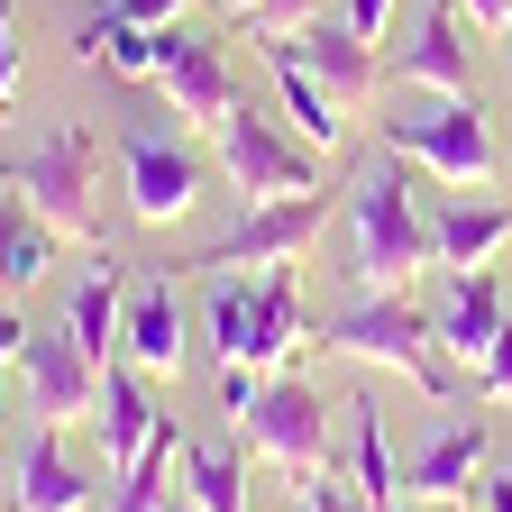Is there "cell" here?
Masks as SVG:
<instances>
[{"label":"cell","mask_w":512,"mask_h":512,"mask_svg":"<svg viewBox=\"0 0 512 512\" xmlns=\"http://www.w3.org/2000/svg\"><path fill=\"white\" fill-rule=\"evenodd\" d=\"M439 266L430 256V202L403 174V156H375L348 183V284L357 293H412Z\"/></svg>","instance_id":"obj_1"},{"label":"cell","mask_w":512,"mask_h":512,"mask_svg":"<svg viewBox=\"0 0 512 512\" xmlns=\"http://www.w3.org/2000/svg\"><path fill=\"white\" fill-rule=\"evenodd\" d=\"M211 357L247 366V375H293V357L320 339L302 311V266L275 275H211Z\"/></svg>","instance_id":"obj_2"},{"label":"cell","mask_w":512,"mask_h":512,"mask_svg":"<svg viewBox=\"0 0 512 512\" xmlns=\"http://www.w3.org/2000/svg\"><path fill=\"white\" fill-rule=\"evenodd\" d=\"M320 348L357 357V366H394L403 384H421L430 403H458V366L439 357V320L412 293H348L330 320H320Z\"/></svg>","instance_id":"obj_3"},{"label":"cell","mask_w":512,"mask_h":512,"mask_svg":"<svg viewBox=\"0 0 512 512\" xmlns=\"http://www.w3.org/2000/svg\"><path fill=\"white\" fill-rule=\"evenodd\" d=\"M0 183H10L64 247H92V256H101V156H92V128H83V119L46 128L28 156H10V174H0Z\"/></svg>","instance_id":"obj_4"},{"label":"cell","mask_w":512,"mask_h":512,"mask_svg":"<svg viewBox=\"0 0 512 512\" xmlns=\"http://www.w3.org/2000/svg\"><path fill=\"white\" fill-rule=\"evenodd\" d=\"M339 211V192L320 183V192H284V202H247L229 238H211L202 256H183L174 275H275V266H302V256L320 247V229H330Z\"/></svg>","instance_id":"obj_5"},{"label":"cell","mask_w":512,"mask_h":512,"mask_svg":"<svg viewBox=\"0 0 512 512\" xmlns=\"http://www.w3.org/2000/svg\"><path fill=\"white\" fill-rule=\"evenodd\" d=\"M211 165L238 183V202H284V192H320V147H302L284 119L247 110V101L211 128Z\"/></svg>","instance_id":"obj_6"},{"label":"cell","mask_w":512,"mask_h":512,"mask_svg":"<svg viewBox=\"0 0 512 512\" xmlns=\"http://www.w3.org/2000/svg\"><path fill=\"white\" fill-rule=\"evenodd\" d=\"M229 430H238V448L256 467H284V476H320L330 467V403H320V384H302V375H266L256 403Z\"/></svg>","instance_id":"obj_7"},{"label":"cell","mask_w":512,"mask_h":512,"mask_svg":"<svg viewBox=\"0 0 512 512\" xmlns=\"http://www.w3.org/2000/svg\"><path fill=\"white\" fill-rule=\"evenodd\" d=\"M384 156L439 174L448 192H494V165H503L476 101H439V110H412V119H384Z\"/></svg>","instance_id":"obj_8"},{"label":"cell","mask_w":512,"mask_h":512,"mask_svg":"<svg viewBox=\"0 0 512 512\" xmlns=\"http://www.w3.org/2000/svg\"><path fill=\"white\" fill-rule=\"evenodd\" d=\"M202 147L165 138V128H138V138H119V192H128V220L138 229H183L192 211H202Z\"/></svg>","instance_id":"obj_9"},{"label":"cell","mask_w":512,"mask_h":512,"mask_svg":"<svg viewBox=\"0 0 512 512\" xmlns=\"http://www.w3.org/2000/svg\"><path fill=\"white\" fill-rule=\"evenodd\" d=\"M156 92H165V110H174V128H211L247 101L238 92V64H229V46L220 37H202V28H165V64H156Z\"/></svg>","instance_id":"obj_10"},{"label":"cell","mask_w":512,"mask_h":512,"mask_svg":"<svg viewBox=\"0 0 512 512\" xmlns=\"http://www.w3.org/2000/svg\"><path fill=\"white\" fill-rule=\"evenodd\" d=\"M19 384H28V412H37L46 430H74V421L101 412V366L74 348V330H28Z\"/></svg>","instance_id":"obj_11"},{"label":"cell","mask_w":512,"mask_h":512,"mask_svg":"<svg viewBox=\"0 0 512 512\" xmlns=\"http://www.w3.org/2000/svg\"><path fill=\"white\" fill-rule=\"evenodd\" d=\"M485 467H494V421H485V403H467V412L439 403V421H430V439H421V458H412L403 494H421V503H458L467 485H485Z\"/></svg>","instance_id":"obj_12"},{"label":"cell","mask_w":512,"mask_h":512,"mask_svg":"<svg viewBox=\"0 0 512 512\" xmlns=\"http://www.w3.org/2000/svg\"><path fill=\"white\" fill-rule=\"evenodd\" d=\"M183 348H192V320H183V293H174V275H147V284H128L119 357L138 366V375H156V384H174V375H183Z\"/></svg>","instance_id":"obj_13"},{"label":"cell","mask_w":512,"mask_h":512,"mask_svg":"<svg viewBox=\"0 0 512 512\" xmlns=\"http://www.w3.org/2000/svg\"><path fill=\"white\" fill-rule=\"evenodd\" d=\"M101 503V476L64 448V430H28L19 448V467H10V512H92Z\"/></svg>","instance_id":"obj_14"},{"label":"cell","mask_w":512,"mask_h":512,"mask_svg":"<svg viewBox=\"0 0 512 512\" xmlns=\"http://www.w3.org/2000/svg\"><path fill=\"white\" fill-rule=\"evenodd\" d=\"M394 74L439 92V101H476V46H467V19H458V0H430L412 46L394 55Z\"/></svg>","instance_id":"obj_15"},{"label":"cell","mask_w":512,"mask_h":512,"mask_svg":"<svg viewBox=\"0 0 512 512\" xmlns=\"http://www.w3.org/2000/svg\"><path fill=\"white\" fill-rule=\"evenodd\" d=\"M266 74H275V101H284V128H293L302 147H320V156H339V147H348V101H339L330 83H320L311 64H302V46H293V37H266Z\"/></svg>","instance_id":"obj_16"},{"label":"cell","mask_w":512,"mask_h":512,"mask_svg":"<svg viewBox=\"0 0 512 512\" xmlns=\"http://www.w3.org/2000/svg\"><path fill=\"white\" fill-rule=\"evenodd\" d=\"M430 320H439V357H448V366H476V357L503 339V320H512V302H503V275H494V266L448 275V293L430 302Z\"/></svg>","instance_id":"obj_17"},{"label":"cell","mask_w":512,"mask_h":512,"mask_svg":"<svg viewBox=\"0 0 512 512\" xmlns=\"http://www.w3.org/2000/svg\"><path fill=\"white\" fill-rule=\"evenodd\" d=\"M92 430H101V467L119 476L138 448L165 430V403H156V375H138L128 357H110L101 366V412H92Z\"/></svg>","instance_id":"obj_18"},{"label":"cell","mask_w":512,"mask_h":512,"mask_svg":"<svg viewBox=\"0 0 512 512\" xmlns=\"http://www.w3.org/2000/svg\"><path fill=\"white\" fill-rule=\"evenodd\" d=\"M503 247H512V202H485V192H448V202H430V256H439V275L494 266Z\"/></svg>","instance_id":"obj_19"},{"label":"cell","mask_w":512,"mask_h":512,"mask_svg":"<svg viewBox=\"0 0 512 512\" xmlns=\"http://www.w3.org/2000/svg\"><path fill=\"white\" fill-rule=\"evenodd\" d=\"M55 256H64V238L19 202L10 183H0V302H28V293L55 275Z\"/></svg>","instance_id":"obj_20"},{"label":"cell","mask_w":512,"mask_h":512,"mask_svg":"<svg viewBox=\"0 0 512 512\" xmlns=\"http://www.w3.org/2000/svg\"><path fill=\"white\" fill-rule=\"evenodd\" d=\"M293 46H302V64H311V74L330 83V92H339L348 110H357V101H375L384 64H375V46H366V37L348 28V19H311V28L293 37Z\"/></svg>","instance_id":"obj_21"},{"label":"cell","mask_w":512,"mask_h":512,"mask_svg":"<svg viewBox=\"0 0 512 512\" xmlns=\"http://www.w3.org/2000/svg\"><path fill=\"white\" fill-rule=\"evenodd\" d=\"M183 448H192V439H183L174 412H165V430L110 476V512H174V494H183V485H174V476H183Z\"/></svg>","instance_id":"obj_22"},{"label":"cell","mask_w":512,"mask_h":512,"mask_svg":"<svg viewBox=\"0 0 512 512\" xmlns=\"http://www.w3.org/2000/svg\"><path fill=\"white\" fill-rule=\"evenodd\" d=\"M74 55L101 64V74H119V83H156V64H165V28H138V19L101 10L92 28H74Z\"/></svg>","instance_id":"obj_23"},{"label":"cell","mask_w":512,"mask_h":512,"mask_svg":"<svg viewBox=\"0 0 512 512\" xmlns=\"http://www.w3.org/2000/svg\"><path fill=\"white\" fill-rule=\"evenodd\" d=\"M348 412V485L366 494V512H403V476H394V448H384V412L357 394Z\"/></svg>","instance_id":"obj_24"},{"label":"cell","mask_w":512,"mask_h":512,"mask_svg":"<svg viewBox=\"0 0 512 512\" xmlns=\"http://www.w3.org/2000/svg\"><path fill=\"white\" fill-rule=\"evenodd\" d=\"M183 503L192 512H247V448H183Z\"/></svg>","instance_id":"obj_25"},{"label":"cell","mask_w":512,"mask_h":512,"mask_svg":"<svg viewBox=\"0 0 512 512\" xmlns=\"http://www.w3.org/2000/svg\"><path fill=\"white\" fill-rule=\"evenodd\" d=\"M311 19H330V0H247V10H238V28L256 46H266V37H302Z\"/></svg>","instance_id":"obj_26"},{"label":"cell","mask_w":512,"mask_h":512,"mask_svg":"<svg viewBox=\"0 0 512 512\" xmlns=\"http://www.w3.org/2000/svg\"><path fill=\"white\" fill-rule=\"evenodd\" d=\"M293 512H366V494L320 467V476H293Z\"/></svg>","instance_id":"obj_27"},{"label":"cell","mask_w":512,"mask_h":512,"mask_svg":"<svg viewBox=\"0 0 512 512\" xmlns=\"http://www.w3.org/2000/svg\"><path fill=\"white\" fill-rule=\"evenodd\" d=\"M19 92H28V55H19V10L0 0V110H19Z\"/></svg>","instance_id":"obj_28"},{"label":"cell","mask_w":512,"mask_h":512,"mask_svg":"<svg viewBox=\"0 0 512 512\" xmlns=\"http://www.w3.org/2000/svg\"><path fill=\"white\" fill-rule=\"evenodd\" d=\"M476 403H512V320H503V339L476 357Z\"/></svg>","instance_id":"obj_29"},{"label":"cell","mask_w":512,"mask_h":512,"mask_svg":"<svg viewBox=\"0 0 512 512\" xmlns=\"http://www.w3.org/2000/svg\"><path fill=\"white\" fill-rule=\"evenodd\" d=\"M394 10H403V0H339V19L366 37V46H384V28H394Z\"/></svg>","instance_id":"obj_30"},{"label":"cell","mask_w":512,"mask_h":512,"mask_svg":"<svg viewBox=\"0 0 512 512\" xmlns=\"http://www.w3.org/2000/svg\"><path fill=\"white\" fill-rule=\"evenodd\" d=\"M101 10L138 19V28H183V10H192V0H101Z\"/></svg>","instance_id":"obj_31"},{"label":"cell","mask_w":512,"mask_h":512,"mask_svg":"<svg viewBox=\"0 0 512 512\" xmlns=\"http://www.w3.org/2000/svg\"><path fill=\"white\" fill-rule=\"evenodd\" d=\"M458 19L485 28V37H503V28H512V0H458Z\"/></svg>","instance_id":"obj_32"},{"label":"cell","mask_w":512,"mask_h":512,"mask_svg":"<svg viewBox=\"0 0 512 512\" xmlns=\"http://www.w3.org/2000/svg\"><path fill=\"white\" fill-rule=\"evenodd\" d=\"M19 348H28V320H19V302H0V375L19 366Z\"/></svg>","instance_id":"obj_33"},{"label":"cell","mask_w":512,"mask_h":512,"mask_svg":"<svg viewBox=\"0 0 512 512\" xmlns=\"http://www.w3.org/2000/svg\"><path fill=\"white\" fill-rule=\"evenodd\" d=\"M476 494H485V512H512V467H485V485H476Z\"/></svg>","instance_id":"obj_34"},{"label":"cell","mask_w":512,"mask_h":512,"mask_svg":"<svg viewBox=\"0 0 512 512\" xmlns=\"http://www.w3.org/2000/svg\"><path fill=\"white\" fill-rule=\"evenodd\" d=\"M503 74H512V28H503Z\"/></svg>","instance_id":"obj_35"},{"label":"cell","mask_w":512,"mask_h":512,"mask_svg":"<svg viewBox=\"0 0 512 512\" xmlns=\"http://www.w3.org/2000/svg\"><path fill=\"white\" fill-rule=\"evenodd\" d=\"M10 467H19V458H10V448H0V476H10Z\"/></svg>","instance_id":"obj_36"},{"label":"cell","mask_w":512,"mask_h":512,"mask_svg":"<svg viewBox=\"0 0 512 512\" xmlns=\"http://www.w3.org/2000/svg\"><path fill=\"white\" fill-rule=\"evenodd\" d=\"M238 10H247V0H229V19H238Z\"/></svg>","instance_id":"obj_37"},{"label":"cell","mask_w":512,"mask_h":512,"mask_svg":"<svg viewBox=\"0 0 512 512\" xmlns=\"http://www.w3.org/2000/svg\"><path fill=\"white\" fill-rule=\"evenodd\" d=\"M403 512H430V503H403Z\"/></svg>","instance_id":"obj_38"},{"label":"cell","mask_w":512,"mask_h":512,"mask_svg":"<svg viewBox=\"0 0 512 512\" xmlns=\"http://www.w3.org/2000/svg\"><path fill=\"white\" fill-rule=\"evenodd\" d=\"M174 512H192V503H183V494H174Z\"/></svg>","instance_id":"obj_39"}]
</instances>
